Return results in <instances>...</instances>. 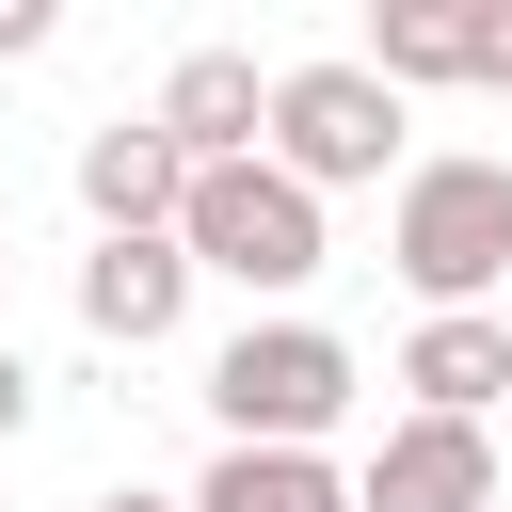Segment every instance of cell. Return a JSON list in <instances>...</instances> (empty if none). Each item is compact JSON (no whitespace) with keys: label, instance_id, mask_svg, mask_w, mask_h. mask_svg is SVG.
I'll list each match as a JSON object with an SVG mask.
<instances>
[{"label":"cell","instance_id":"cell-12","mask_svg":"<svg viewBox=\"0 0 512 512\" xmlns=\"http://www.w3.org/2000/svg\"><path fill=\"white\" fill-rule=\"evenodd\" d=\"M480 80L512 96V0H480Z\"/></svg>","mask_w":512,"mask_h":512},{"label":"cell","instance_id":"cell-1","mask_svg":"<svg viewBox=\"0 0 512 512\" xmlns=\"http://www.w3.org/2000/svg\"><path fill=\"white\" fill-rule=\"evenodd\" d=\"M384 256H400V288L432 320H480V288L512 272V160H416Z\"/></svg>","mask_w":512,"mask_h":512},{"label":"cell","instance_id":"cell-6","mask_svg":"<svg viewBox=\"0 0 512 512\" xmlns=\"http://www.w3.org/2000/svg\"><path fill=\"white\" fill-rule=\"evenodd\" d=\"M80 208H96V240H176V224H192L176 128H160V112H144V128H96V144H80Z\"/></svg>","mask_w":512,"mask_h":512},{"label":"cell","instance_id":"cell-3","mask_svg":"<svg viewBox=\"0 0 512 512\" xmlns=\"http://www.w3.org/2000/svg\"><path fill=\"white\" fill-rule=\"evenodd\" d=\"M192 272H240V288H304L320 272V192L288 176V160H224V176H192Z\"/></svg>","mask_w":512,"mask_h":512},{"label":"cell","instance_id":"cell-7","mask_svg":"<svg viewBox=\"0 0 512 512\" xmlns=\"http://www.w3.org/2000/svg\"><path fill=\"white\" fill-rule=\"evenodd\" d=\"M160 128H176V160H192V176L256 160V128H272V80H256V48H192V64L160 80Z\"/></svg>","mask_w":512,"mask_h":512},{"label":"cell","instance_id":"cell-10","mask_svg":"<svg viewBox=\"0 0 512 512\" xmlns=\"http://www.w3.org/2000/svg\"><path fill=\"white\" fill-rule=\"evenodd\" d=\"M368 80H480V0H384Z\"/></svg>","mask_w":512,"mask_h":512},{"label":"cell","instance_id":"cell-9","mask_svg":"<svg viewBox=\"0 0 512 512\" xmlns=\"http://www.w3.org/2000/svg\"><path fill=\"white\" fill-rule=\"evenodd\" d=\"M400 384H416V416H496V400H512V336H496V320H416Z\"/></svg>","mask_w":512,"mask_h":512},{"label":"cell","instance_id":"cell-8","mask_svg":"<svg viewBox=\"0 0 512 512\" xmlns=\"http://www.w3.org/2000/svg\"><path fill=\"white\" fill-rule=\"evenodd\" d=\"M176 304H192V240H96V256H80V320H96L112 352H160Z\"/></svg>","mask_w":512,"mask_h":512},{"label":"cell","instance_id":"cell-5","mask_svg":"<svg viewBox=\"0 0 512 512\" xmlns=\"http://www.w3.org/2000/svg\"><path fill=\"white\" fill-rule=\"evenodd\" d=\"M352 512H496V432L480 416H400L352 480Z\"/></svg>","mask_w":512,"mask_h":512},{"label":"cell","instance_id":"cell-13","mask_svg":"<svg viewBox=\"0 0 512 512\" xmlns=\"http://www.w3.org/2000/svg\"><path fill=\"white\" fill-rule=\"evenodd\" d=\"M16 48H48V0H0V64H16Z\"/></svg>","mask_w":512,"mask_h":512},{"label":"cell","instance_id":"cell-4","mask_svg":"<svg viewBox=\"0 0 512 512\" xmlns=\"http://www.w3.org/2000/svg\"><path fill=\"white\" fill-rule=\"evenodd\" d=\"M272 160H288L304 192L384 176V160H400V80H368V64H288V80H272Z\"/></svg>","mask_w":512,"mask_h":512},{"label":"cell","instance_id":"cell-15","mask_svg":"<svg viewBox=\"0 0 512 512\" xmlns=\"http://www.w3.org/2000/svg\"><path fill=\"white\" fill-rule=\"evenodd\" d=\"M96 512H192V496H96Z\"/></svg>","mask_w":512,"mask_h":512},{"label":"cell","instance_id":"cell-2","mask_svg":"<svg viewBox=\"0 0 512 512\" xmlns=\"http://www.w3.org/2000/svg\"><path fill=\"white\" fill-rule=\"evenodd\" d=\"M208 416H224V448H320L352 416V352L320 320H240L208 352Z\"/></svg>","mask_w":512,"mask_h":512},{"label":"cell","instance_id":"cell-14","mask_svg":"<svg viewBox=\"0 0 512 512\" xmlns=\"http://www.w3.org/2000/svg\"><path fill=\"white\" fill-rule=\"evenodd\" d=\"M16 416H32V368H16V352H0V448H16Z\"/></svg>","mask_w":512,"mask_h":512},{"label":"cell","instance_id":"cell-11","mask_svg":"<svg viewBox=\"0 0 512 512\" xmlns=\"http://www.w3.org/2000/svg\"><path fill=\"white\" fill-rule=\"evenodd\" d=\"M192 512H352V480H336L320 448H224Z\"/></svg>","mask_w":512,"mask_h":512}]
</instances>
